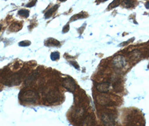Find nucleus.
Segmentation results:
<instances>
[{"instance_id": "1", "label": "nucleus", "mask_w": 149, "mask_h": 126, "mask_svg": "<svg viewBox=\"0 0 149 126\" xmlns=\"http://www.w3.org/2000/svg\"><path fill=\"white\" fill-rule=\"evenodd\" d=\"M38 98L37 94L33 91H27L22 94V100L27 103H34Z\"/></svg>"}, {"instance_id": "2", "label": "nucleus", "mask_w": 149, "mask_h": 126, "mask_svg": "<svg viewBox=\"0 0 149 126\" xmlns=\"http://www.w3.org/2000/svg\"><path fill=\"white\" fill-rule=\"evenodd\" d=\"M46 99L47 101L50 103L57 102L59 99V94L56 90H53L50 91L47 95Z\"/></svg>"}, {"instance_id": "3", "label": "nucleus", "mask_w": 149, "mask_h": 126, "mask_svg": "<svg viewBox=\"0 0 149 126\" xmlns=\"http://www.w3.org/2000/svg\"><path fill=\"white\" fill-rule=\"evenodd\" d=\"M113 65L117 68H121L124 67L126 65V61L123 57L122 56H117L114 58L113 61Z\"/></svg>"}, {"instance_id": "4", "label": "nucleus", "mask_w": 149, "mask_h": 126, "mask_svg": "<svg viewBox=\"0 0 149 126\" xmlns=\"http://www.w3.org/2000/svg\"><path fill=\"white\" fill-rule=\"evenodd\" d=\"M63 86L70 91H74L76 88V85L73 80L71 79H66L63 82Z\"/></svg>"}, {"instance_id": "5", "label": "nucleus", "mask_w": 149, "mask_h": 126, "mask_svg": "<svg viewBox=\"0 0 149 126\" xmlns=\"http://www.w3.org/2000/svg\"><path fill=\"white\" fill-rule=\"evenodd\" d=\"M102 119L106 126H113L114 125V120L111 114H104L102 116Z\"/></svg>"}, {"instance_id": "6", "label": "nucleus", "mask_w": 149, "mask_h": 126, "mask_svg": "<svg viewBox=\"0 0 149 126\" xmlns=\"http://www.w3.org/2000/svg\"><path fill=\"white\" fill-rule=\"evenodd\" d=\"M97 102L102 105H107L111 103V100L107 95H99L97 97Z\"/></svg>"}, {"instance_id": "7", "label": "nucleus", "mask_w": 149, "mask_h": 126, "mask_svg": "<svg viewBox=\"0 0 149 126\" xmlns=\"http://www.w3.org/2000/svg\"><path fill=\"white\" fill-rule=\"evenodd\" d=\"M97 89L101 93H107L109 91V83L104 82L99 84L97 85Z\"/></svg>"}, {"instance_id": "8", "label": "nucleus", "mask_w": 149, "mask_h": 126, "mask_svg": "<svg viewBox=\"0 0 149 126\" xmlns=\"http://www.w3.org/2000/svg\"><path fill=\"white\" fill-rule=\"evenodd\" d=\"M58 8V6L57 5H56L54 6L51 8L49 9V10L45 14V17L46 19L49 18L52 15L53 13L56 11V10Z\"/></svg>"}, {"instance_id": "9", "label": "nucleus", "mask_w": 149, "mask_h": 126, "mask_svg": "<svg viewBox=\"0 0 149 126\" xmlns=\"http://www.w3.org/2000/svg\"><path fill=\"white\" fill-rule=\"evenodd\" d=\"M45 44L47 45H49V46H57L60 45V42L58 40L52 38L49 39L46 42Z\"/></svg>"}, {"instance_id": "10", "label": "nucleus", "mask_w": 149, "mask_h": 126, "mask_svg": "<svg viewBox=\"0 0 149 126\" xmlns=\"http://www.w3.org/2000/svg\"><path fill=\"white\" fill-rule=\"evenodd\" d=\"M36 76H37V74H33L30 75L27 78V80H26V85H27V86L30 85V84L35 80Z\"/></svg>"}, {"instance_id": "11", "label": "nucleus", "mask_w": 149, "mask_h": 126, "mask_svg": "<svg viewBox=\"0 0 149 126\" xmlns=\"http://www.w3.org/2000/svg\"><path fill=\"white\" fill-rule=\"evenodd\" d=\"M121 0H114L112 3L109 5V6H108V8L109 10H111L114 8L117 7L118 6H119Z\"/></svg>"}, {"instance_id": "12", "label": "nucleus", "mask_w": 149, "mask_h": 126, "mask_svg": "<svg viewBox=\"0 0 149 126\" xmlns=\"http://www.w3.org/2000/svg\"><path fill=\"white\" fill-rule=\"evenodd\" d=\"M123 5L126 8H131L134 4V0H123Z\"/></svg>"}, {"instance_id": "13", "label": "nucleus", "mask_w": 149, "mask_h": 126, "mask_svg": "<svg viewBox=\"0 0 149 126\" xmlns=\"http://www.w3.org/2000/svg\"><path fill=\"white\" fill-rule=\"evenodd\" d=\"M18 14L22 16V17H28L29 15V12L28 10H20L18 12Z\"/></svg>"}, {"instance_id": "14", "label": "nucleus", "mask_w": 149, "mask_h": 126, "mask_svg": "<svg viewBox=\"0 0 149 126\" xmlns=\"http://www.w3.org/2000/svg\"><path fill=\"white\" fill-rule=\"evenodd\" d=\"M51 58L52 61H56L57 59H59L60 58V54L58 52H53L51 55Z\"/></svg>"}, {"instance_id": "15", "label": "nucleus", "mask_w": 149, "mask_h": 126, "mask_svg": "<svg viewBox=\"0 0 149 126\" xmlns=\"http://www.w3.org/2000/svg\"><path fill=\"white\" fill-rule=\"evenodd\" d=\"M19 26H20L19 24H16V23H15V24H13L10 27V29H11L12 31H18V30H19L20 29V28H16V27H19Z\"/></svg>"}, {"instance_id": "16", "label": "nucleus", "mask_w": 149, "mask_h": 126, "mask_svg": "<svg viewBox=\"0 0 149 126\" xmlns=\"http://www.w3.org/2000/svg\"><path fill=\"white\" fill-rule=\"evenodd\" d=\"M93 121L92 120L91 118L90 117H88L87 118H86V120L84 121V125H92L93 124Z\"/></svg>"}, {"instance_id": "17", "label": "nucleus", "mask_w": 149, "mask_h": 126, "mask_svg": "<svg viewBox=\"0 0 149 126\" xmlns=\"http://www.w3.org/2000/svg\"><path fill=\"white\" fill-rule=\"evenodd\" d=\"M31 44V42L28 41V40H24L19 43V45L20 46H22V47H26L28 46Z\"/></svg>"}, {"instance_id": "18", "label": "nucleus", "mask_w": 149, "mask_h": 126, "mask_svg": "<svg viewBox=\"0 0 149 126\" xmlns=\"http://www.w3.org/2000/svg\"><path fill=\"white\" fill-rule=\"evenodd\" d=\"M36 2H37V0H33V1H32L30 3H29L26 6L28 7V8L33 7V6H34L36 5Z\"/></svg>"}, {"instance_id": "19", "label": "nucleus", "mask_w": 149, "mask_h": 126, "mask_svg": "<svg viewBox=\"0 0 149 126\" xmlns=\"http://www.w3.org/2000/svg\"><path fill=\"white\" fill-rule=\"evenodd\" d=\"M68 30H69V25L67 24V25H66V26L63 28V33H66V32H67Z\"/></svg>"}, {"instance_id": "20", "label": "nucleus", "mask_w": 149, "mask_h": 126, "mask_svg": "<svg viewBox=\"0 0 149 126\" xmlns=\"http://www.w3.org/2000/svg\"><path fill=\"white\" fill-rule=\"evenodd\" d=\"M145 7H146V8L149 9V2H148L146 3V5H145Z\"/></svg>"}, {"instance_id": "21", "label": "nucleus", "mask_w": 149, "mask_h": 126, "mask_svg": "<svg viewBox=\"0 0 149 126\" xmlns=\"http://www.w3.org/2000/svg\"><path fill=\"white\" fill-rule=\"evenodd\" d=\"M72 63V64L74 66L75 68H78L79 67H77V66H76V65H77V63H76V62H71Z\"/></svg>"}, {"instance_id": "22", "label": "nucleus", "mask_w": 149, "mask_h": 126, "mask_svg": "<svg viewBox=\"0 0 149 126\" xmlns=\"http://www.w3.org/2000/svg\"><path fill=\"white\" fill-rule=\"evenodd\" d=\"M100 2H105V1H107L108 0H99Z\"/></svg>"}, {"instance_id": "23", "label": "nucleus", "mask_w": 149, "mask_h": 126, "mask_svg": "<svg viewBox=\"0 0 149 126\" xmlns=\"http://www.w3.org/2000/svg\"><path fill=\"white\" fill-rule=\"evenodd\" d=\"M1 25H0V30H1Z\"/></svg>"}, {"instance_id": "24", "label": "nucleus", "mask_w": 149, "mask_h": 126, "mask_svg": "<svg viewBox=\"0 0 149 126\" xmlns=\"http://www.w3.org/2000/svg\"><path fill=\"white\" fill-rule=\"evenodd\" d=\"M61 1H65V0H61Z\"/></svg>"}]
</instances>
